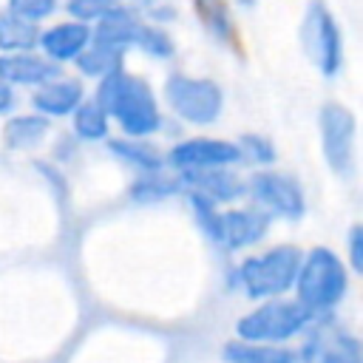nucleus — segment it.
Here are the masks:
<instances>
[{
    "label": "nucleus",
    "instance_id": "1",
    "mask_svg": "<svg viewBox=\"0 0 363 363\" xmlns=\"http://www.w3.org/2000/svg\"><path fill=\"white\" fill-rule=\"evenodd\" d=\"M94 99L105 108L108 119H113L122 128L125 136L145 139L162 128V111L153 88L142 77L125 71V65L99 77Z\"/></svg>",
    "mask_w": 363,
    "mask_h": 363
},
{
    "label": "nucleus",
    "instance_id": "2",
    "mask_svg": "<svg viewBox=\"0 0 363 363\" xmlns=\"http://www.w3.org/2000/svg\"><path fill=\"white\" fill-rule=\"evenodd\" d=\"M295 301L309 315H326L332 312L346 289H349V272L343 258L329 247H315L301 258L298 275H295Z\"/></svg>",
    "mask_w": 363,
    "mask_h": 363
},
{
    "label": "nucleus",
    "instance_id": "3",
    "mask_svg": "<svg viewBox=\"0 0 363 363\" xmlns=\"http://www.w3.org/2000/svg\"><path fill=\"white\" fill-rule=\"evenodd\" d=\"M303 252L295 244H278L261 255H250L238 267V281L252 301L278 298L292 289Z\"/></svg>",
    "mask_w": 363,
    "mask_h": 363
},
{
    "label": "nucleus",
    "instance_id": "4",
    "mask_svg": "<svg viewBox=\"0 0 363 363\" xmlns=\"http://www.w3.org/2000/svg\"><path fill=\"white\" fill-rule=\"evenodd\" d=\"M301 45L309 62L323 77H337L343 68V31L323 0H309L301 20Z\"/></svg>",
    "mask_w": 363,
    "mask_h": 363
},
{
    "label": "nucleus",
    "instance_id": "5",
    "mask_svg": "<svg viewBox=\"0 0 363 363\" xmlns=\"http://www.w3.org/2000/svg\"><path fill=\"white\" fill-rule=\"evenodd\" d=\"M164 102L190 125H213L224 111V91L207 77L170 74L164 82Z\"/></svg>",
    "mask_w": 363,
    "mask_h": 363
},
{
    "label": "nucleus",
    "instance_id": "6",
    "mask_svg": "<svg viewBox=\"0 0 363 363\" xmlns=\"http://www.w3.org/2000/svg\"><path fill=\"white\" fill-rule=\"evenodd\" d=\"M315 320L298 301H281V298H267L258 309L247 312L235 323V335L241 340H261V343H281L303 332V326Z\"/></svg>",
    "mask_w": 363,
    "mask_h": 363
},
{
    "label": "nucleus",
    "instance_id": "7",
    "mask_svg": "<svg viewBox=\"0 0 363 363\" xmlns=\"http://www.w3.org/2000/svg\"><path fill=\"white\" fill-rule=\"evenodd\" d=\"M318 128H320V147L326 164L332 167L335 176L349 179L354 173V133H357L354 113L340 102H326L318 113Z\"/></svg>",
    "mask_w": 363,
    "mask_h": 363
},
{
    "label": "nucleus",
    "instance_id": "8",
    "mask_svg": "<svg viewBox=\"0 0 363 363\" xmlns=\"http://www.w3.org/2000/svg\"><path fill=\"white\" fill-rule=\"evenodd\" d=\"M252 196V201L267 210L269 216H281V218H289V221H298L306 210V199H303V190L301 184L286 176V173H275V170H261L255 176H250V182L244 184Z\"/></svg>",
    "mask_w": 363,
    "mask_h": 363
},
{
    "label": "nucleus",
    "instance_id": "9",
    "mask_svg": "<svg viewBox=\"0 0 363 363\" xmlns=\"http://www.w3.org/2000/svg\"><path fill=\"white\" fill-rule=\"evenodd\" d=\"M164 162L173 164L176 170H204V167H230L244 159H241V150L235 142L193 136V139L176 142Z\"/></svg>",
    "mask_w": 363,
    "mask_h": 363
},
{
    "label": "nucleus",
    "instance_id": "10",
    "mask_svg": "<svg viewBox=\"0 0 363 363\" xmlns=\"http://www.w3.org/2000/svg\"><path fill=\"white\" fill-rule=\"evenodd\" d=\"M91 43V23H82V20H62V23H54L48 28H40V37H37V48L43 57H48L51 62L62 65V62H74L85 45Z\"/></svg>",
    "mask_w": 363,
    "mask_h": 363
},
{
    "label": "nucleus",
    "instance_id": "11",
    "mask_svg": "<svg viewBox=\"0 0 363 363\" xmlns=\"http://www.w3.org/2000/svg\"><path fill=\"white\" fill-rule=\"evenodd\" d=\"M57 74H62V68L57 62H51L48 57L37 54L34 48L0 54V79L14 88H37Z\"/></svg>",
    "mask_w": 363,
    "mask_h": 363
},
{
    "label": "nucleus",
    "instance_id": "12",
    "mask_svg": "<svg viewBox=\"0 0 363 363\" xmlns=\"http://www.w3.org/2000/svg\"><path fill=\"white\" fill-rule=\"evenodd\" d=\"M269 230V213L255 207H235L221 213V241L227 250H241L258 244Z\"/></svg>",
    "mask_w": 363,
    "mask_h": 363
},
{
    "label": "nucleus",
    "instance_id": "13",
    "mask_svg": "<svg viewBox=\"0 0 363 363\" xmlns=\"http://www.w3.org/2000/svg\"><path fill=\"white\" fill-rule=\"evenodd\" d=\"M85 99V85L82 79L77 77H65V74H57L51 77L48 82L37 85L34 94H31V105L37 113L43 116H68L79 102Z\"/></svg>",
    "mask_w": 363,
    "mask_h": 363
},
{
    "label": "nucleus",
    "instance_id": "14",
    "mask_svg": "<svg viewBox=\"0 0 363 363\" xmlns=\"http://www.w3.org/2000/svg\"><path fill=\"white\" fill-rule=\"evenodd\" d=\"M182 190H199L213 201H235L244 196V182L227 167H204V170H179Z\"/></svg>",
    "mask_w": 363,
    "mask_h": 363
},
{
    "label": "nucleus",
    "instance_id": "15",
    "mask_svg": "<svg viewBox=\"0 0 363 363\" xmlns=\"http://www.w3.org/2000/svg\"><path fill=\"white\" fill-rule=\"evenodd\" d=\"M303 357L309 363H360L357 340L337 329H318L306 343Z\"/></svg>",
    "mask_w": 363,
    "mask_h": 363
},
{
    "label": "nucleus",
    "instance_id": "16",
    "mask_svg": "<svg viewBox=\"0 0 363 363\" xmlns=\"http://www.w3.org/2000/svg\"><path fill=\"white\" fill-rule=\"evenodd\" d=\"M199 26L218 43V45H233L235 43V20L230 11L227 0H190Z\"/></svg>",
    "mask_w": 363,
    "mask_h": 363
},
{
    "label": "nucleus",
    "instance_id": "17",
    "mask_svg": "<svg viewBox=\"0 0 363 363\" xmlns=\"http://www.w3.org/2000/svg\"><path fill=\"white\" fill-rule=\"evenodd\" d=\"M227 363H295V352L278 343H261V340H230L224 346Z\"/></svg>",
    "mask_w": 363,
    "mask_h": 363
},
{
    "label": "nucleus",
    "instance_id": "18",
    "mask_svg": "<svg viewBox=\"0 0 363 363\" xmlns=\"http://www.w3.org/2000/svg\"><path fill=\"white\" fill-rule=\"evenodd\" d=\"M48 128H51L48 116H43L37 111L34 113H17L3 125V142L11 150H28L45 139Z\"/></svg>",
    "mask_w": 363,
    "mask_h": 363
},
{
    "label": "nucleus",
    "instance_id": "19",
    "mask_svg": "<svg viewBox=\"0 0 363 363\" xmlns=\"http://www.w3.org/2000/svg\"><path fill=\"white\" fill-rule=\"evenodd\" d=\"M108 150L122 159L125 164L142 170V173H156L164 167V156L147 145L145 139H136V136H119V139H108Z\"/></svg>",
    "mask_w": 363,
    "mask_h": 363
},
{
    "label": "nucleus",
    "instance_id": "20",
    "mask_svg": "<svg viewBox=\"0 0 363 363\" xmlns=\"http://www.w3.org/2000/svg\"><path fill=\"white\" fill-rule=\"evenodd\" d=\"M37 37H40V23H31L11 9L0 11V54L31 51L37 48Z\"/></svg>",
    "mask_w": 363,
    "mask_h": 363
},
{
    "label": "nucleus",
    "instance_id": "21",
    "mask_svg": "<svg viewBox=\"0 0 363 363\" xmlns=\"http://www.w3.org/2000/svg\"><path fill=\"white\" fill-rule=\"evenodd\" d=\"M71 119H74V133H77V139H82V142L108 139L111 119H108L105 108H102L96 99H82V102L71 111Z\"/></svg>",
    "mask_w": 363,
    "mask_h": 363
},
{
    "label": "nucleus",
    "instance_id": "22",
    "mask_svg": "<svg viewBox=\"0 0 363 363\" xmlns=\"http://www.w3.org/2000/svg\"><path fill=\"white\" fill-rule=\"evenodd\" d=\"M122 62H125V51L111 48V45L96 43V40H91V43L85 45V51L74 60V65L79 68V74H82V77H91V79H99V77L111 74V71L119 68Z\"/></svg>",
    "mask_w": 363,
    "mask_h": 363
},
{
    "label": "nucleus",
    "instance_id": "23",
    "mask_svg": "<svg viewBox=\"0 0 363 363\" xmlns=\"http://www.w3.org/2000/svg\"><path fill=\"white\" fill-rule=\"evenodd\" d=\"M176 190H182V182L179 179H167V176H162V170H156V173H145L142 179H136L133 187H130V196L136 201H142V204H150V201L164 199V196H170Z\"/></svg>",
    "mask_w": 363,
    "mask_h": 363
},
{
    "label": "nucleus",
    "instance_id": "24",
    "mask_svg": "<svg viewBox=\"0 0 363 363\" xmlns=\"http://www.w3.org/2000/svg\"><path fill=\"white\" fill-rule=\"evenodd\" d=\"M187 199H190V207L201 224V230L213 238V241H221V213L216 210V201L201 196L199 190H187Z\"/></svg>",
    "mask_w": 363,
    "mask_h": 363
},
{
    "label": "nucleus",
    "instance_id": "25",
    "mask_svg": "<svg viewBox=\"0 0 363 363\" xmlns=\"http://www.w3.org/2000/svg\"><path fill=\"white\" fill-rule=\"evenodd\" d=\"M235 145H238L244 162H255V164H272L275 162V145L261 133H244Z\"/></svg>",
    "mask_w": 363,
    "mask_h": 363
},
{
    "label": "nucleus",
    "instance_id": "26",
    "mask_svg": "<svg viewBox=\"0 0 363 363\" xmlns=\"http://www.w3.org/2000/svg\"><path fill=\"white\" fill-rule=\"evenodd\" d=\"M125 0H65V11L74 20L82 23H96L99 17H105L108 11H113L116 6H122Z\"/></svg>",
    "mask_w": 363,
    "mask_h": 363
},
{
    "label": "nucleus",
    "instance_id": "27",
    "mask_svg": "<svg viewBox=\"0 0 363 363\" xmlns=\"http://www.w3.org/2000/svg\"><path fill=\"white\" fill-rule=\"evenodd\" d=\"M60 0H9V9L31 23H43L57 11Z\"/></svg>",
    "mask_w": 363,
    "mask_h": 363
},
{
    "label": "nucleus",
    "instance_id": "28",
    "mask_svg": "<svg viewBox=\"0 0 363 363\" xmlns=\"http://www.w3.org/2000/svg\"><path fill=\"white\" fill-rule=\"evenodd\" d=\"M349 264H352V272H363V227L360 224L349 230Z\"/></svg>",
    "mask_w": 363,
    "mask_h": 363
},
{
    "label": "nucleus",
    "instance_id": "29",
    "mask_svg": "<svg viewBox=\"0 0 363 363\" xmlns=\"http://www.w3.org/2000/svg\"><path fill=\"white\" fill-rule=\"evenodd\" d=\"M14 102H17L14 85H9V82H3V79H0V116L11 113V111H14Z\"/></svg>",
    "mask_w": 363,
    "mask_h": 363
},
{
    "label": "nucleus",
    "instance_id": "30",
    "mask_svg": "<svg viewBox=\"0 0 363 363\" xmlns=\"http://www.w3.org/2000/svg\"><path fill=\"white\" fill-rule=\"evenodd\" d=\"M136 6H139V11L142 14H147V11H153V9H162V6H167L170 0H133Z\"/></svg>",
    "mask_w": 363,
    "mask_h": 363
},
{
    "label": "nucleus",
    "instance_id": "31",
    "mask_svg": "<svg viewBox=\"0 0 363 363\" xmlns=\"http://www.w3.org/2000/svg\"><path fill=\"white\" fill-rule=\"evenodd\" d=\"M235 6H241V9H252L255 6V0H233Z\"/></svg>",
    "mask_w": 363,
    "mask_h": 363
}]
</instances>
